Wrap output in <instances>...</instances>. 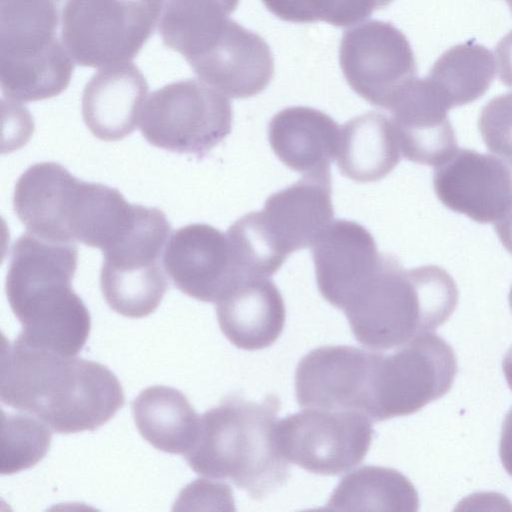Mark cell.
<instances>
[{"label": "cell", "instance_id": "cell-1", "mask_svg": "<svg viewBox=\"0 0 512 512\" xmlns=\"http://www.w3.org/2000/svg\"><path fill=\"white\" fill-rule=\"evenodd\" d=\"M0 397L60 434L94 431L125 402L120 381L103 364L18 338L3 342Z\"/></svg>", "mask_w": 512, "mask_h": 512}, {"label": "cell", "instance_id": "cell-2", "mask_svg": "<svg viewBox=\"0 0 512 512\" xmlns=\"http://www.w3.org/2000/svg\"><path fill=\"white\" fill-rule=\"evenodd\" d=\"M75 243L54 242L31 233L13 244L5 290L22 326L21 341L76 356L91 330V316L72 288L77 269Z\"/></svg>", "mask_w": 512, "mask_h": 512}, {"label": "cell", "instance_id": "cell-3", "mask_svg": "<svg viewBox=\"0 0 512 512\" xmlns=\"http://www.w3.org/2000/svg\"><path fill=\"white\" fill-rule=\"evenodd\" d=\"M280 407L273 394L262 402L225 397L200 416L195 441L183 457L195 473L231 481L255 500L265 498L290 477L276 442Z\"/></svg>", "mask_w": 512, "mask_h": 512}, {"label": "cell", "instance_id": "cell-4", "mask_svg": "<svg viewBox=\"0 0 512 512\" xmlns=\"http://www.w3.org/2000/svg\"><path fill=\"white\" fill-rule=\"evenodd\" d=\"M458 303L454 279L443 268L405 269L383 253L368 283L343 308L354 338L370 350L394 349L445 323Z\"/></svg>", "mask_w": 512, "mask_h": 512}, {"label": "cell", "instance_id": "cell-5", "mask_svg": "<svg viewBox=\"0 0 512 512\" xmlns=\"http://www.w3.org/2000/svg\"><path fill=\"white\" fill-rule=\"evenodd\" d=\"M127 203L117 189L80 180L56 162L30 166L13 194L15 213L29 233L99 249L117 228Z\"/></svg>", "mask_w": 512, "mask_h": 512}, {"label": "cell", "instance_id": "cell-6", "mask_svg": "<svg viewBox=\"0 0 512 512\" xmlns=\"http://www.w3.org/2000/svg\"><path fill=\"white\" fill-rule=\"evenodd\" d=\"M71 0H1L0 81L5 98L34 102L69 85L75 62L63 39Z\"/></svg>", "mask_w": 512, "mask_h": 512}, {"label": "cell", "instance_id": "cell-7", "mask_svg": "<svg viewBox=\"0 0 512 512\" xmlns=\"http://www.w3.org/2000/svg\"><path fill=\"white\" fill-rule=\"evenodd\" d=\"M171 230L162 210L138 205L131 226L102 250L100 287L116 313L142 318L160 305L169 288L163 254Z\"/></svg>", "mask_w": 512, "mask_h": 512}, {"label": "cell", "instance_id": "cell-8", "mask_svg": "<svg viewBox=\"0 0 512 512\" xmlns=\"http://www.w3.org/2000/svg\"><path fill=\"white\" fill-rule=\"evenodd\" d=\"M139 124L151 145L201 159L230 134L232 107L224 94L206 83L180 80L150 95Z\"/></svg>", "mask_w": 512, "mask_h": 512}, {"label": "cell", "instance_id": "cell-9", "mask_svg": "<svg viewBox=\"0 0 512 512\" xmlns=\"http://www.w3.org/2000/svg\"><path fill=\"white\" fill-rule=\"evenodd\" d=\"M164 0H71L63 39L75 63L105 68L131 62L153 34Z\"/></svg>", "mask_w": 512, "mask_h": 512}, {"label": "cell", "instance_id": "cell-10", "mask_svg": "<svg viewBox=\"0 0 512 512\" xmlns=\"http://www.w3.org/2000/svg\"><path fill=\"white\" fill-rule=\"evenodd\" d=\"M378 352L374 370L373 421L413 414L451 389L457 360L451 345L427 332Z\"/></svg>", "mask_w": 512, "mask_h": 512}, {"label": "cell", "instance_id": "cell-11", "mask_svg": "<svg viewBox=\"0 0 512 512\" xmlns=\"http://www.w3.org/2000/svg\"><path fill=\"white\" fill-rule=\"evenodd\" d=\"M371 422L358 411L306 408L278 420L276 442L288 462L336 476L365 458L374 435Z\"/></svg>", "mask_w": 512, "mask_h": 512}, {"label": "cell", "instance_id": "cell-12", "mask_svg": "<svg viewBox=\"0 0 512 512\" xmlns=\"http://www.w3.org/2000/svg\"><path fill=\"white\" fill-rule=\"evenodd\" d=\"M339 62L352 90L374 106L387 109L397 90L417 76L407 37L392 23L370 20L343 33Z\"/></svg>", "mask_w": 512, "mask_h": 512}, {"label": "cell", "instance_id": "cell-13", "mask_svg": "<svg viewBox=\"0 0 512 512\" xmlns=\"http://www.w3.org/2000/svg\"><path fill=\"white\" fill-rule=\"evenodd\" d=\"M375 353L346 345L311 350L301 358L295 371L298 405L358 411L371 420Z\"/></svg>", "mask_w": 512, "mask_h": 512}, {"label": "cell", "instance_id": "cell-14", "mask_svg": "<svg viewBox=\"0 0 512 512\" xmlns=\"http://www.w3.org/2000/svg\"><path fill=\"white\" fill-rule=\"evenodd\" d=\"M185 60L202 82L231 98L259 94L274 73L265 40L229 18Z\"/></svg>", "mask_w": 512, "mask_h": 512}, {"label": "cell", "instance_id": "cell-15", "mask_svg": "<svg viewBox=\"0 0 512 512\" xmlns=\"http://www.w3.org/2000/svg\"><path fill=\"white\" fill-rule=\"evenodd\" d=\"M163 265L178 290L207 303H217L246 279L227 234L204 223L186 225L170 236Z\"/></svg>", "mask_w": 512, "mask_h": 512}, {"label": "cell", "instance_id": "cell-16", "mask_svg": "<svg viewBox=\"0 0 512 512\" xmlns=\"http://www.w3.org/2000/svg\"><path fill=\"white\" fill-rule=\"evenodd\" d=\"M437 198L450 210L482 223H495L512 205V170L501 158L457 148L434 166Z\"/></svg>", "mask_w": 512, "mask_h": 512}, {"label": "cell", "instance_id": "cell-17", "mask_svg": "<svg viewBox=\"0 0 512 512\" xmlns=\"http://www.w3.org/2000/svg\"><path fill=\"white\" fill-rule=\"evenodd\" d=\"M311 248L318 289L341 310L374 276L383 258L372 234L346 219L332 221Z\"/></svg>", "mask_w": 512, "mask_h": 512}, {"label": "cell", "instance_id": "cell-18", "mask_svg": "<svg viewBox=\"0 0 512 512\" xmlns=\"http://www.w3.org/2000/svg\"><path fill=\"white\" fill-rule=\"evenodd\" d=\"M450 109L427 76L412 77L397 90L387 110L407 160L436 166L458 148Z\"/></svg>", "mask_w": 512, "mask_h": 512}, {"label": "cell", "instance_id": "cell-19", "mask_svg": "<svg viewBox=\"0 0 512 512\" xmlns=\"http://www.w3.org/2000/svg\"><path fill=\"white\" fill-rule=\"evenodd\" d=\"M331 174L304 175L301 180L271 194L259 211L275 247L286 258L311 247L331 223Z\"/></svg>", "mask_w": 512, "mask_h": 512}, {"label": "cell", "instance_id": "cell-20", "mask_svg": "<svg viewBox=\"0 0 512 512\" xmlns=\"http://www.w3.org/2000/svg\"><path fill=\"white\" fill-rule=\"evenodd\" d=\"M148 83L133 63L100 68L87 82L82 117L90 132L104 141H118L140 122Z\"/></svg>", "mask_w": 512, "mask_h": 512}, {"label": "cell", "instance_id": "cell-21", "mask_svg": "<svg viewBox=\"0 0 512 512\" xmlns=\"http://www.w3.org/2000/svg\"><path fill=\"white\" fill-rule=\"evenodd\" d=\"M219 327L236 347L253 351L271 346L286 319L283 297L267 277L243 279L216 303Z\"/></svg>", "mask_w": 512, "mask_h": 512}, {"label": "cell", "instance_id": "cell-22", "mask_svg": "<svg viewBox=\"0 0 512 512\" xmlns=\"http://www.w3.org/2000/svg\"><path fill=\"white\" fill-rule=\"evenodd\" d=\"M269 144L277 158L303 175L330 172L337 156L340 129L326 113L293 106L276 113L268 126Z\"/></svg>", "mask_w": 512, "mask_h": 512}, {"label": "cell", "instance_id": "cell-23", "mask_svg": "<svg viewBox=\"0 0 512 512\" xmlns=\"http://www.w3.org/2000/svg\"><path fill=\"white\" fill-rule=\"evenodd\" d=\"M401 151L391 118L367 112L347 121L340 129L337 166L356 182L378 181L400 162Z\"/></svg>", "mask_w": 512, "mask_h": 512}, {"label": "cell", "instance_id": "cell-24", "mask_svg": "<svg viewBox=\"0 0 512 512\" xmlns=\"http://www.w3.org/2000/svg\"><path fill=\"white\" fill-rule=\"evenodd\" d=\"M141 436L154 448L184 455L198 433L200 415L178 389L163 385L142 390L132 402Z\"/></svg>", "mask_w": 512, "mask_h": 512}, {"label": "cell", "instance_id": "cell-25", "mask_svg": "<svg viewBox=\"0 0 512 512\" xmlns=\"http://www.w3.org/2000/svg\"><path fill=\"white\" fill-rule=\"evenodd\" d=\"M419 508L418 493L401 472L366 465L344 476L325 509L342 511H405Z\"/></svg>", "mask_w": 512, "mask_h": 512}, {"label": "cell", "instance_id": "cell-26", "mask_svg": "<svg viewBox=\"0 0 512 512\" xmlns=\"http://www.w3.org/2000/svg\"><path fill=\"white\" fill-rule=\"evenodd\" d=\"M496 75L493 53L475 40L446 50L433 64L428 79L450 108L482 97Z\"/></svg>", "mask_w": 512, "mask_h": 512}, {"label": "cell", "instance_id": "cell-27", "mask_svg": "<svg viewBox=\"0 0 512 512\" xmlns=\"http://www.w3.org/2000/svg\"><path fill=\"white\" fill-rule=\"evenodd\" d=\"M239 0H165L159 21L163 44L185 56L235 11Z\"/></svg>", "mask_w": 512, "mask_h": 512}, {"label": "cell", "instance_id": "cell-28", "mask_svg": "<svg viewBox=\"0 0 512 512\" xmlns=\"http://www.w3.org/2000/svg\"><path fill=\"white\" fill-rule=\"evenodd\" d=\"M51 428L28 413L2 411V453L0 472L11 475L37 464L47 454Z\"/></svg>", "mask_w": 512, "mask_h": 512}, {"label": "cell", "instance_id": "cell-29", "mask_svg": "<svg viewBox=\"0 0 512 512\" xmlns=\"http://www.w3.org/2000/svg\"><path fill=\"white\" fill-rule=\"evenodd\" d=\"M226 234L237 265L246 278L270 277L286 260L268 237L259 211L239 218Z\"/></svg>", "mask_w": 512, "mask_h": 512}, {"label": "cell", "instance_id": "cell-30", "mask_svg": "<svg viewBox=\"0 0 512 512\" xmlns=\"http://www.w3.org/2000/svg\"><path fill=\"white\" fill-rule=\"evenodd\" d=\"M278 18L295 23L327 22L347 27L367 19L378 0H262Z\"/></svg>", "mask_w": 512, "mask_h": 512}, {"label": "cell", "instance_id": "cell-31", "mask_svg": "<svg viewBox=\"0 0 512 512\" xmlns=\"http://www.w3.org/2000/svg\"><path fill=\"white\" fill-rule=\"evenodd\" d=\"M478 127L488 150L512 167V92L492 98L482 108Z\"/></svg>", "mask_w": 512, "mask_h": 512}, {"label": "cell", "instance_id": "cell-32", "mask_svg": "<svg viewBox=\"0 0 512 512\" xmlns=\"http://www.w3.org/2000/svg\"><path fill=\"white\" fill-rule=\"evenodd\" d=\"M499 77L503 84L512 87V30L496 46Z\"/></svg>", "mask_w": 512, "mask_h": 512}, {"label": "cell", "instance_id": "cell-33", "mask_svg": "<svg viewBox=\"0 0 512 512\" xmlns=\"http://www.w3.org/2000/svg\"><path fill=\"white\" fill-rule=\"evenodd\" d=\"M499 456L504 469L512 476V408L507 412L502 424Z\"/></svg>", "mask_w": 512, "mask_h": 512}, {"label": "cell", "instance_id": "cell-34", "mask_svg": "<svg viewBox=\"0 0 512 512\" xmlns=\"http://www.w3.org/2000/svg\"><path fill=\"white\" fill-rule=\"evenodd\" d=\"M495 231L502 245L512 255V205L507 212L495 222Z\"/></svg>", "mask_w": 512, "mask_h": 512}, {"label": "cell", "instance_id": "cell-35", "mask_svg": "<svg viewBox=\"0 0 512 512\" xmlns=\"http://www.w3.org/2000/svg\"><path fill=\"white\" fill-rule=\"evenodd\" d=\"M502 368L508 386L512 390V347L507 351L503 358Z\"/></svg>", "mask_w": 512, "mask_h": 512}, {"label": "cell", "instance_id": "cell-36", "mask_svg": "<svg viewBox=\"0 0 512 512\" xmlns=\"http://www.w3.org/2000/svg\"><path fill=\"white\" fill-rule=\"evenodd\" d=\"M393 0H378V8H384L389 5Z\"/></svg>", "mask_w": 512, "mask_h": 512}, {"label": "cell", "instance_id": "cell-37", "mask_svg": "<svg viewBox=\"0 0 512 512\" xmlns=\"http://www.w3.org/2000/svg\"><path fill=\"white\" fill-rule=\"evenodd\" d=\"M511 12H512V0H506Z\"/></svg>", "mask_w": 512, "mask_h": 512}]
</instances>
